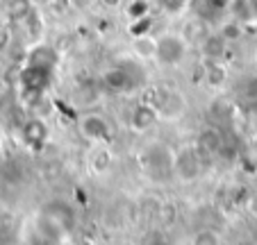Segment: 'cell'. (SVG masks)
<instances>
[{"mask_svg": "<svg viewBox=\"0 0 257 245\" xmlns=\"http://www.w3.org/2000/svg\"><path fill=\"white\" fill-rule=\"evenodd\" d=\"M207 82L212 84V87H218V84H223V82H225V68L221 66L218 62H212V64H209Z\"/></svg>", "mask_w": 257, "mask_h": 245, "instance_id": "cell-16", "label": "cell"}, {"mask_svg": "<svg viewBox=\"0 0 257 245\" xmlns=\"http://www.w3.org/2000/svg\"><path fill=\"white\" fill-rule=\"evenodd\" d=\"M132 55L137 59H155L157 55V37L144 34V37L132 39Z\"/></svg>", "mask_w": 257, "mask_h": 245, "instance_id": "cell-9", "label": "cell"}, {"mask_svg": "<svg viewBox=\"0 0 257 245\" xmlns=\"http://www.w3.org/2000/svg\"><path fill=\"white\" fill-rule=\"evenodd\" d=\"M225 44H228V41H225L221 34L205 39L203 50H205V55H207L209 62H218V59H221V55H223V50H225Z\"/></svg>", "mask_w": 257, "mask_h": 245, "instance_id": "cell-11", "label": "cell"}, {"mask_svg": "<svg viewBox=\"0 0 257 245\" xmlns=\"http://www.w3.org/2000/svg\"><path fill=\"white\" fill-rule=\"evenodd\" d=\"M157 120H160V111H157V107H153L151 102H141V105H137L135 109L130 111V127L135 132L151 130Z\"/></svg>", "mask_w": 257, "mask_h": 245, "instance_id": "cell-7", "label": "cell"}, {"mask_svg": "<svg viewBox=\"0 0 257 245\" xmlns=\"http://www.w3.org/2000/svg\"><path fill=\"white\" fill-rule=\"evenodd\" d=\"M75 222V213L64 200H53L41 209V225L50 236H64Z\"/></svg>", "mask_w": 257, "mask_h": 245, "instance_id": "cell-2", "label": "cell"}, {"mask_svg": "<svg viewBox=\"0 0 257 245\" xmlns=\"http://www.w3.org/2000/svg\"><path fill=\"white\" fill-rule=\"evenodd\" d=\"M78 130L91 145H107L112 141V125L100 114H84L78 123Z\"/></svg>", "mask_w": 257, "mask_h": 245, "instance_id": "cell-4", "label": "cell"}, {"mask_svg": "<svg viewBox=\"0 0 257 245\" xmlns=\"http://www.w3.org/2000/svg\"><path fill=\"white\" fill-rule=\"evenodd\" d=\"M173 173H178V177L185 179V182L196 179L200 175V154L191 148L178 152L175 154V163H173Z\"/></svg>", "mask_w": 257, "mask_h": 245, "instance_id": "cell-6", "label": "cell"}, {"mask_svg": "<svg viewBox=\"0 0 257 245\" xmlns=\"http://www.w3.org/2000/svg\"><path fill=\"white\" fill-rule=\"evenodd\" d=\"M255 62H257V48H255Z\"/></svg>", "mask_w": 257, "mask_h": 245, "instance_id": "cell-23", "label": "cell"}, {"mask_svg": "<svg viewBox=\"0 0 257 245\" xmlns=\"http://www.w3.org/2000/svg\"><path fill=\"white\" fill-rule=\"evenodd\" d=\"M98 0H68V5L73 7V10H78V12H87L91 10L93 5H96Z\"/></svg>", "mask_w": 257, "mask_h": 245, "instance_id": "cell-19", "label": "cell"}, {"mask_svg": "<svg viewBox=\"0 0 257 245\" xmlns=\"http://www.w3.org/2000/svg\"><path fill=\"white\" fill-rule=\"evenodd\" d=\"M21 136H23V143L30 145L32 150H39L41 145L48 141V125H46L41 118H32L28 120L21 130Z\"/></svg>", "mask_w": 257, "mask_h": 245, "instance_id": "cell-8", "label": "cell"}, {"mask_svg": "<svg viewBox=\"0 0 257 245\" xmlns=\"http://www.w3.org/2000/svg\"><path fill=\"white\" fill-rule=\"evenodd\" d=\"M218 145H221V136H218V132L207 130L198 136V150H203V152H216Z\"/></svg>", "mask_w": 257, "mask_h": 245, "instance_id": "cell-12", "label": "cell"}, {"mask_svg": "<svg viewBox=\"0 0 257 245\" xmlns=\"http://www.w3.org/2000/svg\"><path fill=\"white\" fill-rule=\"evenodd\" d=\"M218 34L225 39V41H234V39H239V34H241V28H239V21H228V23L221 25V30H218Z\"/></svg>", "mask_w": 257, "mask_h": 245, "instance_id": "cell-15", "label": "cell"}, {"mask_svg": "<svg viewBox=\"0 0 257 245\" xmlns=\"http://www.w3.org/2000/svg\"><path fill=\"white\" fill-rule=\"evenodd\" d=\"M203 3L209 7V10H214V12L230 10V5H232V0H203Z\"/></svg>", "mask_w": 257, "mask_h": 245, "instance_id": "cell-18", "label": "cell"}, {"mask_svg": "<svg viewBox=\"0 0 257 245\" xmlns=\"http://www.w3.org/2000/svg\"><path fill=\"white\" fill-rule=\"evenodd\" d=\"M180 3H182V7H185V5H187V3H191V0H180Z\"/></svg>", "mask_w": 257, "mask_h": 245, "instance_id": "cell-22", "label": "cell"}, {"mask_svg": "<svg viewBox=\"0 0 257 245\" xmlns=\"http://www.w3.org/2000/svg\"><path fill=\"white\" fill-rule=\"evenodd\" d=\"M148 10H151V3H148V0H132V3H127L125 14L130 21H139V19L148 16Z\"/></svg>", "mask_w": 257, "mask_h": 245, "instance_id": "cell-13", "label": "cell"}, {"mask_svg": "<svg viewBox=\"0 0 257 245\" xmlns=\"http://www.w3.org/2000/svg\"><path fill=\"white\" fill-rule=\"evenodd\" d=\"M252 7H255V16H257V0H252Z\"/></svg>", "mask_w": 257, "mask_h": 245, "instance_id": "cell-21", "label": "cell"}, {"mask_svg": "<svg viewBox=\"0 0 257 245\" xmlns=\"http://www.w3.org/2000/svg\"><path fill=\"white\" fill-rule=\"evenodd\" d=\"M57 68V53L53 46L39 44L28 53L23 68L19 75V84L23 96L28 98H41L53 84V75Z\"/></svg>", "mask_w": 257, "mask_h": 245, "instance_id": "cell-1", "label": "cell"}, {"mask_svg": "<svg viewBox=\"0 0 257 245\" xmlns=\"http://www.w3.org/2000/svg\"><path fill=\"white\" fill-rule=\"evenodd\" d=\"M109 163H112V154H109L107 145H93V157L89 159V166L93 168V173H105Z\"/></svg>", "mask_w": 257, "mask_h": 245, "instance_id": "cell-10", "label": "cell"}, {"mask_svg": "<svg viewBox=\"0 0 257 245\" xmlns=\"http://www.w3.org/2000/svg\"><path fill=\"white\" fill-rule=\"evenodd\" d=\"M102 87L114 96H125L139 89V80L130 71V66H112L102 73Z\"/></svg>", "mask_w": 257, "mask_h": 245, "instance_id": "cell-5", "label": "cell"}, {"mask_svg": "<svg viewBox=\"0 0 257 245\" xmlns=\"http://www.w3.org/2000/svg\"><path fill=\"white\" fill-rule=\"evenodd\" d=\"M151 25L153 21L146 16V19H139V21H130V34L132 39L135 37H144V34H151Z\"/></svg>", "mask_w": 257, "mask_h": 245, "instance_id": "cell-17", "label": "cell"}, {"mask_svg": "<svg viewBox=\"0 0 257 245\" xmlns=\"http://www.w3.org/2000/svg\"><path fill=\"white\" fill-rule=\"evenodd\" d=\"M191 245H221V236L214 229H198L191 238Z\"/></svg>", "mask_w": 257, "mask_h": 245, "instance_id": "cell-14", "label": "cell"}, {"mask_svg": "<svg viewBox=\"0 0 257 245\" xmlns=\"http://www.w3.org/2000/svg\"><path fill=\"white\" fill-rule=\"evenodd\" d=\"M187 57V39L182 34L164 32L157 37V55L155 62L162 66H180Z\"/></svg>", "mask_w": 257, "mask_h": 245, "instance_id": "cell-3", "label": "cell"}, {"mask_svg": "<svg viewBox=\"0 0 257 245\" xmlns=\"http://www.w3.org/2000/svg\"><path fill=\"white\" fill-rule=\"evenodd\" d=\"M32 5H39V3H48V0H30Z\"/></svg>", "mask_w": 257, "mask_h": 245, "instance_id": "cell-20", "label": "cell"}]
</instances>
